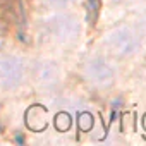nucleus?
Instances as JSON below:
<instances>
[{"instance_id": "obj_1", "label": "nucleus", "mask_w": 146, "mask_h": 146, "mask_svg": "<svg viewBox=\"0 0 146 146\" xmlns=\"http://www.w3.org/2000/svg\"><path fill=\"white\" fill-rule=\"evenodd\" d=\"M107 46L110 48V52L117 57H127V55H132L137 46H139V40L137 36L125 29V28H120V29H115L108 35L107 38Z\"/></svg>"}, {"instance_id": "obj_2", "label": "nucleus", "mask_w": 146, "mask_h": 146, "mask_svg": "<svg viewBox=\"0 0 146 146\" xmlns=\"http://www.w3.org/2000/svg\"><path fill=\"white\" fill-rule=\"evenodd\" d=\"M46 29H48L50 38L58 41V43H69L79 33L78 23L70 16H58V17L50 19L46 23Z\"/></svg>"}, {"instance_id": "obj_3", "label": "nucleus", "mask_w": 146, "mask_h": 146, "mask_svg": "<svg viewBox=\"0 0 146 146\" xmlns=\"http://www.w3.org/2000/svg\"><path fill=\"white\" fill-rule=\"evenodd\" d=\"M24 76V65L16 57L0 58V84L5 88H16Z\"/></svg>"}, {"instance_id": "obj_4", "label": "nucleus", "mask_w": 146, "mask_h": 146, "mask_svg": "<svg viewBox=\"0 0 146 146\" xmlns=\"http://www.w3.org/2000/svg\"><path fill=\"white\" fill-rule=\"evenodd\" d=\"M86 78L91 81V83H96V84H110L112 79H113V70L112 67L100 60V58H95V60H90L86 64Z\"/></svg>"}, {"instance_id": "obj_5", "label": "nucleus", "mask_w": 146, "mask_h": 146, "mask_svg": "<svg viewBox=\"0 0 146 146\" xmlns=\"http://www.w3.org/2000/svg\"><path fill=\"white\" fill-rule=\"evenodd\" d=\"M58 81V70L52 62H41L35 67V83L40 86H53Z\"/></svg>"}, {"instance_id": "obj_6", "label": "nucleus", "mask_w": 146, "mask_h": 146, "mask_svg": "<svg viewBox=\"0 0 146 146\" xmlns=\"http://www.w3.org/2000/svg\"><path fill=\"white\" fill-rule=\"evenodd\" d=\"M21 2L19 0H0V26L11 28L17 23Z\"/></svg>"}, {"instance_id": "obj_7", "label": "nucleus", "mask_w": 146, "mask_h": 146, "mask_svg": "<svg viewBox=\"0 0 146 146\" xmlns=\"http://www.w3.org/2000/svg\"><path fill=\"white\" fill-rule=\"evenodd\" d=\"M88 2H90V11H88V21H90V24H95V23H96V17H98L100 0H88Z\"/></svg>"}, {"instance_id": "obj_8", "label": "nucleus", "mask_w": 146, "mask_h": 146, "mask_svg": "<svg viewBox=\"0 0 146 146\" xmlns=\"http://www.w3.org/2000/svg\"><path fill=\"white\" fill-rule=\"evenodd\" d=\"M41 2L48 7H64V5L70 4L72 0H41Z\"/></svg>"}, {"instance_id": "obj_9", "label": "nucleus", "mask_w": 146, "mask_h": 146, "mask_svg": "<svg viewBox=\"0 0 146 146\" xmlns=\"http://www.w3.org/2000/svg\"><path fill=\"white\" fill-rule=\"evenodd\" d=\"M115 4H129V2H134V0H112Z\"/></svg>"}, {"instance_id": "obj_10", "label": "nucleus", "mask_w": 146, "mask_h": 146, "mask_svg": "<svg viewBox=\"0 0 146 146\" xmlns=\"http://www.w3.org/2000/svg\"><path fill=\"white\" fill-rule=\"evenodd\" d=\"M143 26H144V31H146V21H144V23H143Z\"/></svg>"}]
</instances>
